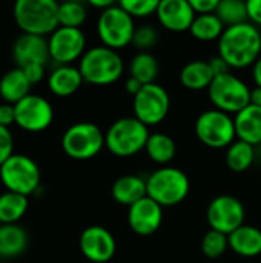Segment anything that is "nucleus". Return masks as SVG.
I'll use <instances>...</instances> for the list:
<instances>
[{
  "instance_id": "1",
  "label": "nucleus",
  "mask_w": 261,
  "mask_h": 263,
  "mask_svg": "<svg viewBox=\"0 0 261 263\" xmlns=\"http://www.w3.org/2000/svg\"><path fill=\"white\" fill-rule=\"evenodd\" d=\"M218 55L232 68L254 66L261 57V32L251 22L229 26L218 40Z\"/></svg>"
},
{
  "instance_id": "2",
  "label": "nucleus",
  "mask_w": 261,
  "mask_h": 263,
  "mask_svg": "<svg viewBox=\"0 0 261 263\" xmlns=\"http://www.w3.org/2000/svg\"><path fill=\"white\" fill-rule=\"evenodd\" d=\"M78 69L85 82L106 86L115 83L123 76L125 62L118 51L102 45L86 49L78 62Z\"/></svg>"
},
{
  "instance_id": "3",
  "label": "nucleus",
  "mask_w": 261,
  "mask_h": 263,
  "mask_svg": "<svg viewBox=\"0 0 261 263\" xmlns=\"http://www.w3.org/2000/svg\"><path fill=\"white\" fill-rule=\"evenodd\" d=\"M12 14L23 34L45 37L58 28V3L55 0H17Z\"/></svg>"
},
{
  "instance_id": "4",
  "label": "nucleus",
  "mask_w": 261,
  "mask_h": 263,
  "mask_svg": "<svg viewBox=\"0 0 261 263\" xmlns=\"http://www.w3.org/2000/svg\"><path fill=\"white\" fill-rule=\"evenodd\" d=\"M151 133L138 119L122 117L105 133V148L117 157H131L145 151Z\"/></svg>"
},
{
  "instance_id": "5",
  "label": "nucleus",
  "mask_w": 261,
  "mask_h": 263,
  "mask_svg": "<svg viewBox=\"0 0 261 263\" xmlns=\"http://www.w3.org/2000/svg\"><path fill=\"white\" fill-rule=\"evenodd\" d=\"M148 197L160 206H174L182 203L191 190L189 177L175 166H160L146 179Z\"/></svg>"
},
{
  "instance_id": "6",
  "label": "nucleus",
  "mask_w": 261,
  "mask_h": 263,
  "mask_svg": "<svg viewBox=\"0 0 261 263\" xmlns=\"http://www.w3.org/2000/svg\"><path fill=\"white\" fill-rule=\"evenodd\" d=\"M135 29L134 18L118 3L102 11L97 20V34L103 46L115 51L132 45Z\"/></svg>"
},
{
  "instance_id": "7",
  "label": "nucleus",
  "mask_w": 261,
  "mask_h": 263,
  "mask_svg": "<svg viewBox=\"0 0 261 263\" xmlns=\"http://www.w3.org/2000/svg\"><path fill=\"white\" fill-rule=\"evenodd\" d=\"M215 109L226 114H237L251 105V88L235 74L217 76L208 89Z\"/></svg>"
},
{
  "instance_id": "8",
  "label": "nucleus",
  "mask_w": 261,
  "mask_h": 263,
  "mask_svg": "<svg viewBox=\"0 0 261 263\" xmlns=\"http://www.w3.org/2000/svg\"><path fill=\"white\" fill-rule=\"evenodd\" d=\"M62 148L71 159H92L105 148V133L92 122L74 123L65 131Z\"/></svg>"
},
{
  "instance_id": "9",
  "label": "nucleus",
  "mask_w": 261,
  "mask_h": 263,
  "mask_svg": "<svg viewBox=\"0 0 261 263\" xmlns=\"http://www.w3.org/2000/svg\"><path fill=\"white\" fill-rule=\"evenodd\" d=\"M195 136L209 148H229L237 137L234 117L215 108L206 109L195 120Z\"/></svg>"
},
{
  "instance_id": "10",
  "label": "nucleus",
  "mask_w": 261,
  "mask_h": 263,
  "mask_svg": "<svg viewBox=\"0 0 261 263\" xmlns=\"http://www.w3.org/2000/svg\"><path fill=\"white\" fill-rule=\"evenodd\" d=\"M0 180L6 191L28 197L40 185V168L25 154H12L0 166Z\"/></svg>"
},
{
  "instance_id": "11",
  "label": "nucleus",
  "mask_w": 261,
  "mask_h": 263,
  "mask_svg": "<svg viewBox=\"0 0 261 263\" xmlns=\"http://www.w3.org/2000/svg\"><path fill=\"white\" fill-rule=\"evenodd\" d=\"M171 109L169 92L158 83L143 85V88L134 96L132 111L134 117L138 119L148 128L162 123Z\"/></svg>"
},
{
  "instance_id": "12",
  "label": "nucleus",
  "mask_w": 261,
  "mask_h": 263,
  "mask_svg": "<svg viewBox=\"0 0 261 263\" xmlns=\"http://www.w3.org/2000/svg\"><path fill=\"white\" fill-rule=\"evenodd\" d=\"M246 211L243 203L229 194L217 196L211 200L206 210V220L211 230L229 236L245 225Z\"/></svg>"
},
{
  "instance_id": "13",
  "label": "nucleus",
  "mask_w": 261,
  "mask_h": 263,
  "mask_svg": "<svg viewBox=\"0 0 261 263\" xmlns=\"http://www.w3.org/2000/svg\"><path fill=\"white\" fill-rule=\"evenodd\" d=\"M15 125L29 133H40L51 126L54 120L52 105L42 96L29 94L14 105Z\"/></svg>"
},
{
  "instance_id": "14",
  "label": "nucleus",
  "mask_w": 261,
  "mask_h": 263,
  "mask_svg": "<svg viewBox=\"0 0 261 263\" xmlns=\"http://www.w3.org/2000/svg\"><path fill=\"white\" fill-rule=\"evenodd\" d=\"M49 55L58 65H71L86 52V37L78 28L58 26L48 37Z\"/></svg>"
},
{
  "instance_id": "15",
  "label": "nucleus",
  "mask_w": 261,
  "mask_h": 263,
  "mask_svg": "<svg viewBox=\"0 0 261 263\" xmlns=\"http://www.w3.org/2000/svg\"><path fill=\"white\" fill-rule=\"evenodd\" d=\"M80 251L92 263H108L114 259L117 242L112 233L103 227L92 225L80 234Z\"/></svg>"
},
{
  "instance_id": "16",
  "label": "nucleus",
  "mask_w": 261,
  "mask_h": 263,
  "mask_svg": "<svg viewBox=\"0 0 261 263\" xmlns=\"http://www.w3.org/2000/svg\"><path fill=\"white\" fill-rule=\"evenodd\" d=\"M128 223L132 233L142 237L155 234L163 223V206L145 197L128 210Z\"/></svg>"
},
{
  "instance_id": "17",
  "label": "nucleus",
  "mask_w": 261,
  "mask_h": 263,
  "mask_svg": "<svg viewBox=\"0 0 261 263\" xmlns=\"http://www.w3.org/2000/svg\"><path fill=\"white\" fill-rule=\"evenodd\" d=\"M160 25L172 32L189 31L195 18V12L189 0H162L157 9Z\"/></svg>"
},
{
  "instance_id": "18",
  "label": "nucleus",
  "mask_w": 261,
  "mask_h": 263,
  "mask_svg": "<svg viewBox=\"0 0 261 263\" xmlns=\"http://www.w3.org/2000/svg\"><path fill=\"white\" fill-rule=\"evenodd\" d=\"M12 57L17 63V68L26 65H45L51 59L48 39L34 34H22L12 46Z\"/></svg>"
},
{
  "instance_id": "19",
  "label": "nucleus",
  "mask_w": 261,
  "mask_h": 263,
  "mask_svg": "<svg viewBox=\"0 0 261 263\" xmlns=\"http://www.w3.org/2000/svg\"><path fill=\"white\" fill-rule=\"evenodd\" d=\"M83 82L78 66L58 65L48 77V88L54 96L68 97L77 92Z\"/></svg>"
},
{
  "instance_id": "20",
  "label": "nucleus",
  "mask_w": 261,
  "mask_h": 263,
  "mask_svg": "<svg viewBox=\"0 0 261 263\" xmlns=\"http://www.w3.org/2000/svg\"><path fill=\"white\" fill-rule=\"evenodd\" d=\"M112 199L126 206H132L134 203L140 202L142 199L148 197V188H146V180L140 176L134 174H126L118 177L111 188Z\"/></svg>"
},
{
  "instance_id": "21",
  "label": "nucleus",
  "mask_w": 261,
  "mask_h": 263,
  "mask_svg": "<svg viewBox=\"0 0 261 263\" xmlns=\"http://www.w3.org/2000/svg\"><path fill=\"white\" fill-rule=\"evenodd\" d=\"M237 139L252 146L261 143V106L248 105L234 117Z\"/></svg>"
},
{
  "instance_id": "22",
  "label": "nucleus",
  "mask_w": 261,
  "mask_h": 263,
  "mask_svg": "<svg viewBox=\"0 0 261 263\" xmlns=\"http://www.w3.org/2000/svg\"><path fill=\"white\" fill-rule=\"evenodd\" d=\"M229 250L242 257H255L261 254V230L243 225L228 236Z\"/></svg>"
},
{
  "instance_id": "23",
  "label": "nucleus",
  "mask_w": 261,
  "mask_h": 263,
  "mask_svg": "<svg viewBox=\"0 0 261 263\" xmlns=\"http://www.w3.org/2000/svg\"><path fill=\"white\" fill-rule=\"evenodd\" d=\"M214 79L215 74L209 65V60H192L180 71V83L191 91L209 89Z\"/></svg>"
},
{
  "instance_id": "24",
  "label": "nucleus",
  "mask_w": 261,
  "mask_h": 263,
  "mask_svg": "<svg viewBox=\"0 0 261 263\" xmlns=\"http://www.w3.org/2000/svg\"><path fill=\"white\" fill-rule=\"evenodd\" d=\"M31 82L26 79L22 68H14L0 77V97L5 103L15 105L26 96H29Z\"/></svg>"
},
{
  "instance_id": "25",
  "label": "nucleus",
  "mask_w": 261,
  "mask_h": 263,
  "mask_svg": "<svg viewBox=\"0 0 261 263\" xmlns=\"http://www.w3.org/2000/svg\"><path fill=\"white\" fill-rule=\"evenodd\" d=\"M145 151L154 163L169 166L177 154V145L171 136L165 133H152L148 139Z\"/></svg>"
},
{
  "instance_id": "26",
  "label": "nucleus",
  "mask_w": 261,
  "mask_h": 263,
  "mask_svg": "<svg viewBox=\"0 0 261 263\" xmlns=\"http://www.w3.org/2000/svg\"><path fill=\"white\" fill-rule=\"evenodd\" d=\"M28 247V234L17 223L0 225V257H15Z\"/></svg>"
},
{
  "instance_id": "27",
  "label": "nucleus",
  "mask_w": 261,
  "mask_h": 263,
  "mask_svg": "<svg viewBox=\"0 0 261 263\" xmlns=\"http://www.w3.org/2000/svg\"><path fill=\"white\" fill-rule=\"evenodd\" d=\"M160 72V65L155 55L151 52H137L129 63V77H134L142 85L157 83V77Z\"/></svg>"
},
{
  "instance_id": "28",
  "label": "nucleus",
  "mask_w": 261,
  "mask_h": 263,
  "mask_svg": "<svg viewBox=\"0 0 261 263\" xmlns=\"http://www.w3.org/2000/svg\"><path fill=\"white\" fill-rule=\"evenodd\" d=\"M225 29L226 26L217 17V14H203V15H195L189 32L195 40L214 42V40H220Z\"/></svg>"
},
{
  "instance_id": "29",
  "label": "nucleus",
  "mask_w": 261,
  "mask_h": 263,
  "mask_svg": "<svg viewBox=\"0 0 261 263\" xmlns=\"http://www.w3.org/2000/svg\"><path fill=\"white\" fill-rule=\"evenodd\" d=\"M28 197L6 191L0 194V225L17 223L28 210Z\"/></svg>"
},
{
  "instance_id": "30",
  "label": "nucleus",
  "mask_w": 261,
  "mask_h": 263,
  "mask_svg": "<svg viewBox=\"0 0 261 263\" xmlns=\"http://www.w3.org/2000/svg\"><path fill=\"white\" fill-rule=\"evenodd\" d=\"M255 160V146L243 142L235 140L226 151V163L231 171L234 173H243L252 166Z\"/></svg>"
},
{
  "instance_id": "31",
  "label": "nucleus",
  "mask_w": 261,
  "mask_h": 263,
  "mask_svg": "<svg viewBox=\"0 0 261 263\" xmlns=\"http://www.w3.org/2000/svg\"><path fill=\"white\" fill-rule=\"evenodd\" d=\"M215 14L226 28L249 22L248 3L243 0H220Z\"/></svg>"
},
{
  "instance_id": "32",
  "label": "nucleus",
  "mask_w": 261,
  "mask_h": 263,
  "mask_svg": "<svg viewBox=\"0 0 261 263\" xmlns=\"http://www.w3.org/2000/svg\"><path fill=\"white\" fill-rule=\"evenodd\" d=\"M86 18L88 11L82 2L71 0L58 3V26L82 29V25L86 22Z\"/></svg>"
},
{
  "instance_id": "33",
  "label": "nucleus",
  "mask_w": 261,
  "mask_h": 263,
  "mask_svg": "<svg viewBox=\"0 0 261 263\" xmlns=\"http://www.w3.org/2000/svg\"><path fill=\"white\" fill-rule=\"evenodd\" d=\"M229 250L228 236L215 230H209L202 240V251L208 259H218Z\"/></svg>"
},
{
  "instance_id": "34",
  "label": "nucleus",
  "mask_w": 261,
  "mask_h": 263,
  "mask_svg": "<svg viewBox=\"0 0 261 263\" xmlns=\"http://www.w3.org/2000/svg\"><path fill=\"white\" fill-rule=\"evenodd\" d=\"M134 20L135 18H146L157 14L158 0H122L118 3Z\"/></svg>"
},
{
  "instance_id": "35",
  "label": "nucleus",
  "mask_w": 261,
  "mask_h": 263,
  "mask_svg": "<svg viewBox=\"0 0 261 263\" xmlns=\"http://www.w3.org/2000/svg\"><path fill=\"white\" fill-rule=\"evenodd\" d=\"M157 42H158V32L154 26L142 25L135 29L132 45L137 49H140V52H149V49L154 48Z\"/></svg>"
},
{
  "instance_id": "36",
  "label": "nucleus",
  "mask_w": 261,
  "mask_h": 263,
  "mask_svg": "<svg viewBox=\"0 0 261 263\" xmlns=\"http://www.w3.org/2000/svg\"><path fill=\"white\" fill-rule=\"evenodd\" d=\"M14 140L9 128L0 126V166L14 154Z\"/></svg>"
},
{
  "instance_id": "37",
  "label": "nucleus",
  "mask_w": 261,
  "mask_h": 263,
  "mask_svg": "<svg viewBox=\"0 0 261 263\" xmlns=\"http://www.w3.org/2000/svg\"><path fill=\"white\" fill-rule=\"evenodd\" d=\"M220 0H189L194 12L197 15H203V14H215L217 6H218Z\"/></svg>"
},
{
  "instance_id": "38",
  "label": "nucleus",
  "mask_w": 261,
  "mask_h": 263,
  "mask_svg": "<svg viewBox=\"0 0 261 263\" xmlns=\"http://www.w3.org/2000/svg\"><path fill=\"white\" fill-rule=\"evenodd\" d=\"M22 71L25 72L26 79L31 82V85L38 83L45 77V65H37V63L26 65V66L22 68Z\"/></svg>"
},
{
  "instance_id": "39",
  "label": "nucleus",
  "mask_w": 261,
  "mask_h": 263,
  "mask_svg": "<svg viewBox=\"0 0 261 263\" xmlns=\"http://www.w3.org/2000/svg\"><path fill=\"white\" fill-rule=\"evenodd\" d=\"M14 123H15V108H14V105L2 103L0 105V126L9 128Z\"/></svg>"
},
{
  "instance_id": "40",
  "label": "nucleus",
  "mask_w": 261,
  "mask_h": 263,
  "mask_svg": "<svg viewBox=\"0 0 261 263\" xmlns=\"http://www.w3.org/2000/svg\"><path fill=\"white\" fill-rule=\"evenodd\" d=\"M248 17L252 25L261 26V0H248Z\"/></svg>"
},
{
  "instance_id": "41",
  "label": "nucleus",
  "mask_w": 261,
  "mask_h": 263,
  "mask_svg": "<svg viewBox=\"0 0 261 263\" xmlns=\"http://www.w3.org/2000/svg\"><path fill=\"white\" fill-rule=\"evenodd\" d=\"M209 65H211V68H212V71H214V74H215V77L217 76H223V74H228V72H231V66L217 54L215 57H212V59H209Z\"/></svg>"
},
{
  "instance_id": "42",
  "label": "nucleus",
  "mask_w": 261,
  "mask_h": 263,
  "mask_svg": "<svg viewBox=\"0 0 261 263\" xmlns=\"http://www.w3.org/2000/svg\"><path fill=\"white\" fill-rule=\"evenodd\" d=\"M125 88H126V91L134 97V96L143 88V85H142L138 80H135L134 77H128V80H126V83H125Z\"/></svg>"
},
{
  "instance_id": "43",
  "label": "nucleus",
  "mask_w": 261,
  "mask_h": 263,
  "mask_svg": "<svg viewBox=\"0 0 261 263\" xmlns=\"http://www.w3.org/2000/svg\"><path fill=\"white\" fill-rule=\"evenodd\" d=\"M252 77H254L255 86L261 88V57L255 62V65L252 66Z\"/></svg>"
},
{
  "instance_id": "44",
  "label": "nucleus",
  "mask_w": 261,
  "mask_h": 263,
  "mask_svg": "<svg viewBox=\"0 0 261 263\" xmlns=\"http://www.w3.org/2000/svg\"><path fill=\"white\" fill-rule=\"evenodd\" d=\"M89 5L91 6H94V8H98L100 9V12L102 11H105V9H108V8H111L112 5H115L112 0H91L89 2Z\"/></svg>"
},
{
  "instance_id": "45",
  "label": "nucleus",
  "mask_w": 261,
  "mask_h": 263,
  "mask_svg": "<svg viewBox=\"0 0 261 263\" xmlns=\"http://www.w3.org/2000/svg\"><path fill=\"white\" fill-rule=\"evenodd\" d=\"M251 105L261 106V88H258V86L251 89Z\"/></svg>"
},
{
  "instance_id": "46",
  "label": "nucleus",
  "mask_w": 261,
  "mask_h": 263,
  "mask_svg": "<svg viewBox=\"0 0 261 263\" xmlns=\"http://www.w3.org/2000/svg\"><path fill=\"white\" fill-rule=\"evenodd\" d=\"M0 259H2V257H0Z\"/></svg>"
}]
</instances>
